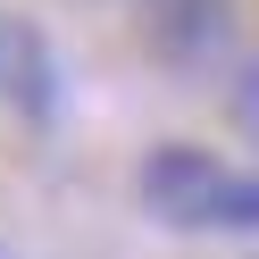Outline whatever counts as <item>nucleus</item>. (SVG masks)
<instances>
[{"label": "nucleus", "mask_w": 259, "mask_h": 259, "mask_svg": "<svg viewBox=\"0 0 259 259\" xmlns=\"http://www.w3.org/2000/svg\"><path fill=\"white\" fill-rule=\"evenodd\" d=\"M9 51H17V42H9V25H0V84H9Z\"/></svg>", "instance_id": "4"}, {"label": "nucleus", "mask_w": 259, "mask_h": 259, "mask_svg": "<svg viewBox=\"0 0 259 259\" xmlns=\"http://www.w3.org/2000/svg\"><path fill=\"white\" fill-rule=\"evenodd\" d=\"M218 176H226V167H218L209 151H192V142H159V151L142 159V209H151L159 226H201Z\"/></svg>", "instance_id": "1"}, {"label": "nucleus", "mask_w": 259, "mask_h": 259, "mask_svg": "<svg viewBox=\"0 0 259 259\" xmlns=\"http://www.w3.org/2000/svg\"><path fill=\"white\" fill-rule=\"evenodd\" d=\"M226 109H234V125H251V134H259V59H242V75H234V92H226Z\"/></svg>", "instance_id": "3"}, {"label": "nucleus", "mask_w": 259, "mask_h": 259, "mask_svg": "<svg viewBox=\"0 0 259 259\" xmlns=\"http://www.w3.org/2000/svg\"><path fill=\"white\" fill-rule=\"evenodd\" d=\"M201 226H218V234H259V176H234V167H226L218 184H209Z\"/></svg>", "instance_id": "2"}]
</instances>
